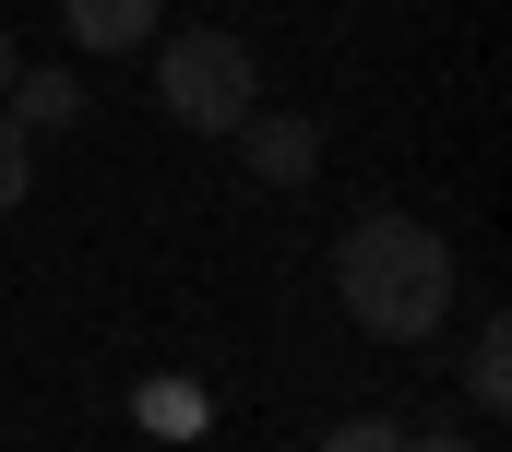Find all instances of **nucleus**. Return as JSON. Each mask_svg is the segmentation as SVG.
<instances>
[{
  "label": "nucleus",
  "instance_id": "5",
  "mask_svg": "<svg viewBox=\"0 0 512 452\" xmlns=\"http://www.w3.org/2000/svg\"><path fill=\"white\" fill-rule=\"evenodd\" d=\"M60 24H72V48H143L155 36V0H60Z\"/></svg>",
  "mask_w": 512,
  "mask_h": 452
},
{
  "label": "nucleus",
  "instance_id": "9",
  "mask_svg": "<svg viewBox=\"0 0 512 452\" xmlns=\"http://www.w3.org/2000/svg\"><path fill=\"white\" fill-rule=\"evenodd\" d=\"M393 452H477V441H453V429H429V441H393Z\"/></svg>",
  "mask_w": 512,
  "mask_h": 452
},
{
  "label": "nucleus",
  "instance_id": "10",
  "mask_svg": "<svg viewBox=\"0 0 512 452\" xmlns=\"http://www.w3.org/2000/svg\"><path fill=\"white\" fill-rule=\"evenodd\" d=\"M12 72H24V60H12V36H0V96H12Z\"/></svg>",
  "mask_w": 512,
  "mask_h": 452
},
{
  "label": "nucleus",
  "instance_id": "7",
  "mask_svg": "<svg viewBox=\"0 0 512 452\" xmlns=\"http://www.w3.org/2000/svg\"><path fill=\"white\" fill-rule=\"evenodd\" d=\"M24 191H36V143H24V131H12V119H0V215H12V203H24Z\"/></svg>",
  "mask_w": 512,
  "mask_h": 452
},
{
  "label": "nucleus",
  "instance_id": "4",
  "mask_svg": "<svg viewBox=\"0 0 512 452\" xmlns=\"http://www.w3.org/2000/svg\"><path fill=\"white\" fill-rule=\"evenodd\" d=\"M0 119H12L24 143H36V131H72V119H84V84H72V72H12Z\"/></svg>",
  "mask_w": 512,
  "mask_h": 452
},
{
  "label": "nucleus",
  "instance_id": "6",
  "mask_svg": "<svg viewBox=\"0 0 512 452\" xmlns=\"http://www.w3.org/2000/svg\"><path fill=\"white\" fill-rule=\"evenodd\" d=\"M465 393L501 417L512 405V322H477V345H465Z\"/></svg>",
  "mask_w": 512,
  "mask_h": 452
},
{
  "label": "nucleus",
  "instance_id": "1",
  "mask_svg": "<svg viewBox=\"0 0 512 452\" xmlns=\"http://www.w3.org/2000/svg\"><path fill=\"white\" fill-rule=\"evenodd\" d=\"M334 298H346V322L382 345H429L453 322V298H465V274H453V250H441V226L417 215H358L334 238Z\"/></svg>",
  "mask_w": 512,
  "mask_h": 452
},
{
  "label": "nucleus",
  "instance_id": "3",
  "mask_svg": "<svg viewBox=\"0 0 512 452\" xmlns=\"http://www.w3.org/2000/svg\"><path fill=\"white\" fill-rule=\"evenodd\" d=\"M239 143H251V179H262V191H310V179H322V119H298V108H251Z\"/></svg>",
  "mask_w": 512,
  "mask_h": 452
},
{
  "label": "nucleus",
  "instance_id": "8",
  "mask_svg": "<svg viewBox=\"0 0 512 452\" xmlns=\"http://www.w3.org/2000/svg\"><path fill=\"white\" fill-rule=\"evenodd\" d=\"M393 441H405L393 417H346V429H334V441H322V452H393Z\"/></svg>",
  "mask_w": 512,
  "mask_h": 452
},
{
  "label": "nucleus",
  "instance_id": "2",
  "mask_svg": "<svg viewBox=\"0 0 512 452\" xmlns=\"http://www.w3.org/2000/svg\"><path fill=\"white\" fill-rule=\"evenodd\" d=\"M155 96H167V119H179V131H239V119L262 108L251 48H239V36H215V24L155 36Z\"/></svg>",
  "mask_w": 512,
  "mask_h": 452
}]
</instances>
